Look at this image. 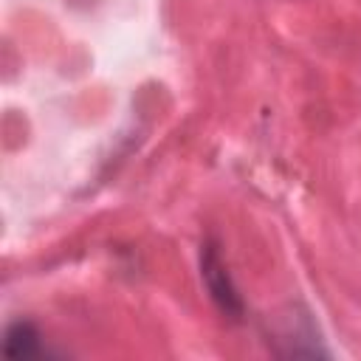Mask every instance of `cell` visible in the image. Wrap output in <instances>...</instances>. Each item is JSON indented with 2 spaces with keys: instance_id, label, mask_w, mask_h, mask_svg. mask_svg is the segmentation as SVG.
I'll use <instances>...</instances> for the list:
<instances>
[{
  "instance_id": "1",
  "label": "cell",
  "mask_w": 361,
  "mask_h": 361,
  "mask_svg": "<svg viewBox=\"0 0 361 361\" xmlns=\"http://www.w3.org/2000/svg\"><path fill=\"white\" fill-rule=\"evenodd\" d=\"M200 279L212 296V302L231 319H240L243 316V296L237 293V285L228 274V265L217 248L214 240H206L203 248H200Z\"/></svg>"
},
{
  "instance_id": "2",
  "label": "cell",
  "mask_w": 361,
  "mask_h": 361,
  "mask_svg": "<svg viewBox=\"0 0 361 361\" xmlns=\"http://www.w3.org/2000/svg\"><path fill=\"white\" fill-rule=\"evenodd\" d=\"M3 355L8 361H28L39 355V333L31 322H14L3 338Z\"/></svg>"
}]
</instances>
